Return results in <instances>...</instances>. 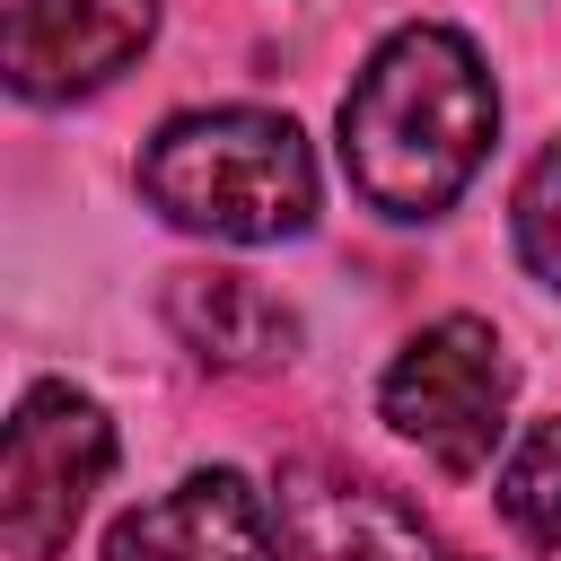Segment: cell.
Masks as SVG:
<instances>
[{"instance_id": "obj_1", "label": "cell", "mask_w": 561, "mask_h": 561, "mask_svg": "<svg viewBox=\"0 0 561 561\" xmlns=\"http://www.w3.org/2000/svg\"><path fill=\"white\" fill-rule=\"evenodd\" d=\"M491 131H500V96H491L482 53L456 26L386 35L342 96V167L359 202H377L386 219L447 210L473 184Z\"/></svg>"}, {"instance_id": "obj_2", "label": "cell", "mask_w": 561, "mask_h": 561, "mask_svg": "<svg viewBox=\"0 0 561 561\" xmlns=\"http://www.w3.org/2000/svg\"><path fill=\"white\" fill-rule=\"evenodd\" d=\"M140 193L193 237L272 245V237H298L316 219V158H307L289 114L210 105V114H175L149 140Z\"/></svg>"}, {"instance_id": "obj_3", "label": "cell", "mask_w": 561, "mask_h": 561, "mask_svg": "<svg viewBox=\"0 0 561 561\" xmlns=\"http://www.w3.org/2000/svg\"><path fill=\"white\" fill-rule=\"evenodd\" d=\"M508 351L482 316H438L430 333H412L377 386L386 421L438 465V473H482L491 438L508 430Z\"/></svg>"}, {"instance_id": "obj_4", "label": "cell", "mask_w": 561, "mask_h": 561, "mask_svg": "<svg viewBox=\"0 0 561 561\" xmlns=\"http://www.w3.org/2000/svg\"><path fill=\"white\" fill-rule=\"evenodd\" d=\"M114 465V421L96 412V394L44 377L18 394L9 412V456H0V535L18 561H53L88 508V491Z\"/></svg>"}, {"instance_id": "obj_5", "label": "cell", "mask_w": 561, "mask_h": 561, "mask_svg": "<svg viewBox=\"0 0 561 561\" xmlns=\"http://www.w3.org/2000/svg\"><path fill=\"white\" fill-rule=\"evenodd\" d=\"M280 535L298 561H473L386 482L351 465H316V456L280 473Z\"/></svg>"}, {"instance_id": "obj_6", "label": "cell", "mask_w": 561, "mask_h": 561, "mask_svg": "<svg viewBox=\"0 0 561 561\" xmlns=\"http://www.w3.org/2000/svg\"><path fill=\"white\" fill-rule=\"evenodd\" d=\"M105 561H280V526L245 473L210 465L140 508H123L105 526Z\"/></svg>"}, {"instance_id": "obj_7", "label": "cell", "mask_w": 561, "mask_h": 561, "mask_svg": "<svg viewBox=\"0 0 561 561\" xmlns=\"http://www.w3.org/2000/svg\"><path fill=\"white\" fill-rule=\"evenodd\" d=\"M149 35H158V0H18L9 88L18 96H88Z\"/></svg>"}, {"instance_id": "obj_8", "label": "cell", "mask_w": 561, "mask_h": 561, "mask_svg": "<svg viewBox=\"0 0 561 561\" xmlns=\"http://www.w3.org/2000/svg\"><path fill=\"white\" fill-rule=\"evenodd\" d=\"M167 324L210 368H280L298 351V316L245 272H175L167 280Z\"/></svg>"}, {"instance_id": "obj_9", "label": "cell", "mask_w": 561, "mask_h": 561, "mask_svg": "<svg viewBox=\"0 0 561 561\" xmlns=\"http://www.w3.org/2000/svg\"><path fill=\"white\" fill-rule=\"evenodd\" d=\"M500 517L535 543L561 552V421H526V438L500 465Z\"/></svg>"}, {"instance_id": "obj_10", "label": "cell", "mask_w": 561, "mask_h": 561, "mask_svg": "<svg viewBox=\"0 0 561 561\" xmlns=\"http://www.w3.org/2000/svg\"><path fill=\"white\" fill-rule=\"evenodd\" d=\"M517 254H526L535 280L561 289V140H552V149L526 167V184H517Z\"/></svg>"}]
</instances>
